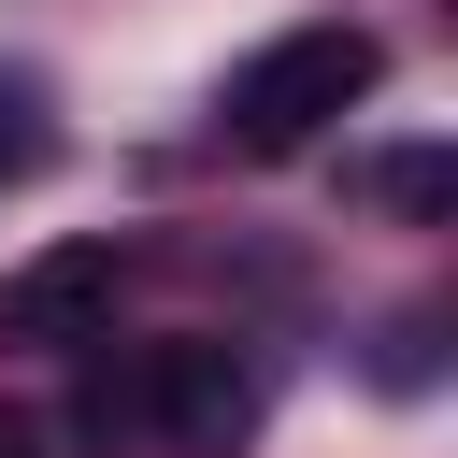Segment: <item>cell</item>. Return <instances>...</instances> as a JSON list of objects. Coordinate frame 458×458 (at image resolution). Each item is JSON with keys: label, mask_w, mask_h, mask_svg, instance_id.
Returning <instances> with one entry per match:
<instances>
[{"label": "cell", "mask_w": 458, "mask_h": 458, "mask_svg": "<svg viewBox=\"0 0 458 458\" xmlns=\"http://www.w3.org/2000/svg\"><path fill=\"white\" fill-rule=\"evenodd\" d=\"M72 444L86 458H243L258 444V372L215 329H172V344L100 358L72 386Z\"/></svg>", "instance_id": "1"}, {"label": "cell", "mask_w": 458, "mask_h": 458, "mask_svg": "<svg viewBox=\"0 0 458 458\" xmlns=\"http://www.w3.org/2000/svg\"><path fill=\"white\" fill-rule=\"evenodd\" d=\"M372 186H386L401 215H444V200H458V157H444V143H401V157H372Z\"/></svg>", "instance_id": "4"}, {"label": "cell", "mask_w": 458, "mask_h": 458, "mask_svg": "<svg viewBox=\"0 0 458 458\" xmlns=\"http://www.w3.org/2000/svg\"><path fill=\"white\" fill-rule=\"evenodd\" d=\"M0 458H43V444H29V429H14V415H0Z\"/></svg>", "instance_id": "6"}, {"label": "cell", "mask_w": 458, "mask_h": 458, "mask_svg": "<svg viewBox=\"0 0 458 458\" xmlns=\"http://www.w3.org/2000/svg\"><path fill=\"white\" fill-rule=\"evenodd\" d=\"M14 172H43V100H29V86H0V186H14Z\"/></svg>", "instance_id": "5"}, {"label": "cell", "mask_w": 458, "mask_h": 458, "mask_svg": "<svg viewBox=\"0 0 458 458\" xmlns=\"http://www.w3.org/2000/svg\"><path fill=\"white\" fill-rule=\"evenodd\" d=\"M114 243H43L0 272V344H100L114 329Z\"/></svg>", "instance_id": "3"}, {"label": "cell", "mask_w": 458, "mask_h": 458, "mask_svg": "<svg viewBox=\"0 0 458 458\" xmlns=\"http://www.w3.org/2000/svg\"><path fill=\"white\" fill-rule=\"evenodd\" d=\"M372 72H386L372 29H286V43H258V57L229 72V143H243V157H301L329 114L372 100Z\"/></svg>", "instance_id": "2"}]
</instances>
